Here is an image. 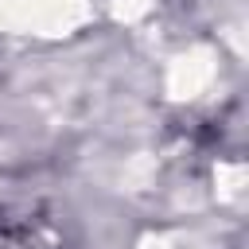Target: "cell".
I'll return each mask as SVG.
<instances>
[{
	"mask_svg": "<svg viewBox=\"0 0 249 249\" xmlns=\"http://www.w3.org/2000/svg\"><path fill=\"white\" fill-rule=\"evenodd\" d=\"M0 249H62V241L43 218L0 206Z\"/></svg>",
	"mask_w": 249,
	"mask_h": 249,
	"instance_id": "1",
	"label": "cell"
}]
</instances>
